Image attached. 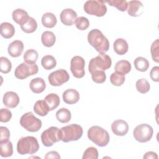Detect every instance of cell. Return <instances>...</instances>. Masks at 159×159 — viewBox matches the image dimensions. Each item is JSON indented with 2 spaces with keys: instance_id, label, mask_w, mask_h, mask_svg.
Returning a JSON list of instances; mask_svg holds the SVG:
<instances>
[{
  "instance_id": "6da1fadb",
  "label": "cell",
  "mask_w": 159,
  "mask_h": 159,
  "mask_svg": "<svg viewBox=\"0 0 159 159\" xmlns=\"http://www.w3.org/2000/svg\"><path fill=\"white\" fill-rule=\"evenodd\" d=\"M88 42L99 53H105L109 49V42L99 29H92L88 34Z\"/></svg>"
},
{
  "instance_id": "7a4b0ae2",
  "label": "cell",
  "mask_w": 159,
  "mask_h": 159,
  "mask_svg": "<svg viewBox=\"0 0 159 159\" xmlns=\"http://www.w3.org/2000/svg\"><path fill=\"white\" fill-rule=\"evenodd\" d=\"M88 139L96 145L103 147L106 146L110 140L108 132L98 125H94L88 130Z\"/></svg>"
},
{
  "instance_id": "3957f363",
  "label": "cell",
  "mask_w": 159,
  "mask_h": 159,
  "mask_svg": "<svg viewBox=\"0 0 159 159\" xmlns=\"http://www.w3.org/2000/svg\"><path fill=\"white\" fill-rule=\"evenodd\" d=\"M83 130L81 125L72 124L61 127L60 129V140L67 143L71 141H76L83 135Z\"/></svg>"
},
{
  "instance_id": "277c9868",
  "label": "cell",
  "mask_w": 159,
  "mask_h": 159,
  "mask_svg": "<svg viewBox=\"0 0 159 159\" xmlns=\"http://www.w3.org/2000/svg\"><path fill=\"white\" fill-rule=\"evenodd\" d=\"M39 149L37 139L33 136L21 137L17 143V151L20 155L34 154Z\"/></svg>"
},
{
  "instance_id": "5b68a950",
  "label": "cell",
  "mask_w": 159,
  "mask_h": 159,
  "mask_svg": "<svg viewBox=\"0 0 159 159\" xmlns=\"http://www.w3.org/2000/svg\"><path fill=\"white\" fill-rule=\"evenodd\" d=\"M111 65L112 60L111 57L106 53H100L91 59L88 65V70L90 73L95 70L105 71L109 69Z\"/></svg>"
},
{
  "instance_id": "8992f818",
  "label": "cell",
  "mask_w": 159,
  "mask_h": 159,
  "mask_svg": "<svg viewBox=\"0 0 159 159\" xmlns=\"http://www.w3.org/2000/svg\"><path fill=\"white\" fill-rule=\"evenodd\" d=\"M20 124L26 130L30 132H35L41 129L42 122V120L36 117L32 112H28L21 116Z\"/></svg>"
},
{
  "instance_id": "52a82bcc",
  "label": "cell",
  "mask_w": 159,
  "mask_h": 159,
  "mask_svg": "<svg viewBox=\"0 0 159 159\" xmlns=\"http://www.w3.org/2000/svg\"><path fill=\"white\" fill-rule=\"evenodd\" d=\"M84 11L97 17H102L107 12V7L102 0H89L85 2L83 6Z\"/></svg>"
},
{
  "instance_id": "ba28073f",
  "label": "cell",
  "mask_w": 159,
  "mask_h": 159,
  "mask_svg": "<svg viewBox=\"0 0 159 159\" xmlns=\"http://www.w3.org/2000/svg\"><path fill=\"white\" fill-rule=\"evenodd\" d=\"M153 130L151 125L147 124H142L137 125L133 130L134 139L140 143L148 142L152 137Z\"/></svg>"
},
{
  "instance_id": "9c48e42d",
  "label": "cell",
  "mask_w": 159,
  "mask_h": 159,
  "mask_svg": "<svg viewBox=\"0 0 159 159\" xmlns=\"http://www.w3.org/2000/svg\"><path fill=\"white\" fill-rule=\"evenodd\" d=\"M39 71V67L36 63L29 64L25 62L19 65L14 71L15 76L19 80H24L30 76L35 75Z\"/></svg>"
},
{
  "instance_id": "30bf717a",
  "label": "cell",
  "mask_w": 159,
  "mask_h": 159,
  "mask_svg": "<svg viewBox=\"0 0 159 159\" xmlns=\"http://www.w3.org/2000/svg\"><path fill=\"white\" fill-rule=\"evenodd\" d=\"M60 140V129L57 127L52 126L45 130L41 134V141L45 147H51Z\"/></svg>"
},
{
  "instance_id": "8fae6325",
  "label": "cell",
  "mask_w": 159,
  "mask_h": 159,
  "mask_svg": "<svg viewBox=\"0 0 159 159\" xmlns=\"http://www.w3.org/2000/svg\"><path fill=\"white\" fill-rule=\"evenodd\" d=\"M85 61L80 56L73 57L70 61V70L74 77L81 78L85 75Z\"/></svg>"
},
{
  "instance_id": "7c38bea8",
  "label": "cell",
  "mask_w": 159,
  "mask_h": 159,
  "mask_svg": "<svg viewBox=\"0 0 159 159\" xmlns=\"http://www.w3.org/2000/svg\"><path fill=\"white\" fill-rule=\"evenodd\" d=\"M48 80L52 86H60L70 80V76L65 70L60 69L51 73L48 76Z\"/></svg>"
},
{
  "instance_id": "4fadbf2b",
  "label": "cell",
  "mask_w": 159,
  "mask_h": 159,
  "mask_svg": "<svg viewBox=\"0 0 159 159\" xmlns=\"http://www.w3.org/2000/svg\"><path fill=\"white\" fill-rule=\"evenodd\" d=\"M111 130L116 135L124 136L128 132L129 125L124 120H116L111 124Z\"/></svg>"
},
{
  "instance_id": "5bb4252c",
  "label": "cell",
  "mask_w": 159,
  "mask_h": 159,
  "mask_svg": "<svg viewBox=\"0 0 159 159\" xmlns=\"http://www.w3.org/2000/svg\"><path fill=\"white\" fill-rule=\"evenodd\" d=\"M61 22L66 26H71L75 22L77 19L76 12L72 9H65L60 13Z\"/></svg>"
},
{
  "instance_id": "9a60e30c",
  "label": "cell",
  "mask_w": 159,
  "mask_h": 159,
  "mask_svg": "<svg viewBox=\"0 0 159 159\" xmlns=\"http://www.w3.org/2000/svg\"><path fill=\"white\" fill-rule=\"evenodd\" d=\"M127 12L130 16L138 17L143 12V6L140 1H130L127 2Z\"/></svg>"
},
{
  "instance_id": "2e32d148",
  "label": "cell",
  "mask_w": 159,
  "mask_h": 159,
  "mask_svg": "<svg viewBox=\"0 0 159 159\" xmlns=\"http://www.w3.org/2000/svg\"><path fill=\"white\" fill-rule=\"evenodd\" d=\"M19 97L18 94L13 91L6 92L2 98L3 104L9 108H15L19 103Z\"/></svg>"
},
{
  "instance_id": "e0dca14e",
  "label": "cell",
  "mask_w": 159,
  "mask_h": 159,
  "mask_svg": "<svg viewBox=\"0 0 159 159\" xmlns=\"http://www.w3.org/2000/svg\"><path fill=\"white\" fill-rule=\"evenodd\" d=\"M24 50V43L22 41L16 40L12 42L8 46V53L12 57H19L20 56Z\"/></svg>"
},
{
  "instance_id": "ac0fdd59",
  "label": "cell",
  "mask_w": 159,
  "mask_h": 159,
  "mask_svg": "<svg viewBox=\"0 0 159 159\" xmlns=\"http://www.w3.org/2000/svg\"><path fill=\"white\" fill-rule=\"evenodd\" d=\"M62 98L63 101L68 104H73L78 102L80 94L75 89H68L63 93Z\"/></svg>"
},
{
  "instance_id": "d6986e66",
  "label": "cell",
  "mask_w": 159,
  "mask_h": 159,
  "mask_svg": "<svg viewBox=\"0 0 159 159\" xmlns=\"http://www.w3.org/2000/svg\"><path fill=\"white\" fill-rule=\"evenodd\" d=\"M12 17L16 23L21 26L28 21L30 16L25 10L22 9H16L12 12Z\"/></svg>"
},
{
  "instance_id": "ffe728a7",
  "label": "cell",
  "mask_w": 159,
  "mask_h": 159,
  "mask_svg": "<svg viewBox=\"0 0 159 159\" xmlns=\"http://www.w3.org/2000/svg\"><path fill=\"white\" fill-rule=\"evenodd\" d=\"M29 87L34 93L39 94L42 93L45 89L46 84L43 78L37 77L32 79L30 81Z\"/></svg>"
},
{
  "instance_id": "44dd1931",
  "label": "cell",
  "mask_w": 159,
  "mask_h": 159,
  "mask_svg": "<svg viewBox=\"0 0 159 159\" xmlns=\"http://www.w3.org/2000/svg\"><path fill=\"white\" fill-rule=\"evenodd\" d=\"M113 48L117 54L119 55H124L127 52L129 49L128 43L124 39H117L113 43Z\"/></svg>"
},
{
  "instance_id": "7402d4cb",
  "label": "cell",
  "mask_w": 159,
  "mask_h": 159,
  "mask_svg": "<svg viewBox=\"0 0 159 159\" xmlns=\"http://www.w3.org/2000/svg\"><path fill=\"white\" fill-rule=\"evenodd\" d=\"M0 32L1 36L4 39H10L15 34V28L12 24L4 22L1 24Z\"/></svg>"
},
{
  "instance_id": "603a6c76",
  "label": "cell",
  "mask_w": 159,
  "mask_h": 159,
  "mask_svg": "<svg viewBox=\"0 0 159 159\" xmlns=\"http://www.w3.org/2000/svg\"><path fill=\"white\" fill-rule=\"evenodd\" d=\"M34 111L37 115L43 117L48 114L50 109L45 100H39L34 106Z\"/></svg>"
},
{
  "instance_id": "cb8c5ba5",
  "label": "cell",
  "mask_w": 159,
  "mask_h": 159,
  "mask_svg": "<svg viewBox=\"0 0 159 159\" xmlns=\"http://www.w3.org/2000/svg\"><path fill=\"white\" fill-rule=\"evenodd\" d=\"M115 72L121 74L122 75H125L129 73L132 68L130 63L125 60H122L118 61L115 65Z\"/></svg>"
},
{
  "instance_id": "d4e9b609",
  "label": "cell",
  "mask_w": 159,
  "mask_h": 159,
  "mask_svg": "<svg viewBox=\"0 0 159 159\" xmlns=\"http://www.w3.org/2000/svg\"><path fill=\"white\" fill-rule=\"evenodd\" d=\"M57 22L56 16L52 12H46L42 17V24L47 28H53Z\"/></svg>"
},
{
  "instance_id": "484cf974",
  "label": "cell",
  "mask_w": 159,
  "mask_h": 159,
  "mask_svg": "<svg viewBox=\"0 0 159 159\" xmlns=\"http://www.w3.org/2000/svg\"><path fill=\"white\" fill-rule=\"evenodd\" d=\"M41 41L45 47H51L55 43L56 37L53 32L51 31H45L42 34Z\"/></svg>"
},
{
  "instance_id": "4316f807",
  "label": "cell",
  "mask_w": 159,
  "mask_h": 159,
  "mask_svg": "<svg viewBox=\"0 0 159 159\" xmlns=\"http://www.w3.org/2000/svg\"><path fill=\"white\" fill-rule=\"evenodd\" d=\"M44 100L47 103L50 111H53L56 109L59 106L60 102L59 96L55 93L48 94L45 97Z\"/></svg>"
},
{
  "instance_id": "83f0119b",
  "label": "cell",
  "mask_w": 159,
  "mask_h": 159,
  "mask_svg": "<svg viewBox=\"0 0 159 159\" xmlns=\"http://www.w3.org/2000/svg\"><path fill=\"white\" fill-rule=\"evenodd\" d=\"M56 118L61 123H67L71 120V112L69 109L62 107L57 111Z\"/></svg>"
},
{
  "instance_id": "f1b7e54d",
  "label": "cell",
  "mask_w": 159,
  "mask_h": 159,
  "mask_svg": "<svg viewBox=\"0 0 159 159\" xmlns=\"http://www.w3.org/2000/svg\"><path fill=\"white\" fill-rule=\"evenodd\" d=\"M134 63L135 69L141 72L146 71L150 66L148 60L142 57H137L135 59Z\"/></svg>"
},
{
  "instance_id": "f546056e",
  "label": "cell",
  "mask_w": 159,
  "mask_h": 159,
  "mask_svg": "<svg viewBox=\"0 0 159 159\" xmlns=\"http://www.w3.org/2000/svg\"><path fill=\"white\" fill-rule=\"evenodd\" d=\"M13 154V147L11 141L0 143V155L2 157H9Z\"/></svg>"
},
{
  "instance_id": "4dcf8cb0",
  "label": "cell",
  "mask_w": 159,
  "mask_h": 159,
  "mask_svg": "<svg viewBox=\"0 0 159 159\" xmlns=\"http://www.w3.org/2000/svg\"><path fill=\"white\" fill-rule=\"evenodd\" d=\"M41 65L45 70H50L56 66L57 61L52 55H47L42 57L41 60Z\"/></svg>"
},
{
  "instance_id": "1f68e13d",
  "label": "cell",
  "mask_w": 159,
  "mask_h": 159,
  "mask_svg": "<svg viewBox=\"0 0 159 159\" xmlns=\"http://www.w3.org/2000/svg\"><path fill=\"white\" fill-rule=\"evenodd\" d=\"M20 28L23 32L27 34H30L34 32L37 28V23L35 19L30 17L28 21L24 25L20 26Z\"/></svg>"
},
{
  "instance_id": "d6a6232c",
  "label": "cell",
  "mask_w": 159,
  "mask_h": 159,
  "mask_svg": "<svg viewBox=\"0 0 159 159\" xmlns=\"http://www.w3.org/2000/svg\"><path fill=\"white\" fill-rule=\"evenodd\" d=\"M39 57L38 52L34 49H29L24 54V62L29 64L35 63Z\"/></svg>"
},
{
  "instance_id": "836d02e7",
  "label": "cell",
  "mask_w": 159,
  "mask_h": 159,
  "mask_svg": "<svg viewBox=\"0 0 159 159\" xmlns=\"http://www.w3.org/2000/svg\"><path fill=\"white\" fill-rule=\"evenodd\" d=\"M136 89L138 92L142 94L148 93L150 89V85L148 81L145 78L138 80L135 83Z\"/></svg>"
},
{
  "instance_id": "e575fe53",
  "label": "cell",
  "mask_w": 159,
  "mask_h": 159,
  "mask_svg": "<svg viewBox=\"0 0 159 159\" xmlns=\"http://www.w3.org/2000/svg\"><path fill=\"white\" fill-rule=\"evenodd\" d=\"M111 6L116 7L119 11L124 12L127 9V2L125 0H107L104 1Z\"/></svg>"
},
{
  "instance_id": "d590c367",
  "label": "cell",
  "mask_w": 159,
  "mask_h": 159,
  "mask_svg": "<svg viewBox=\"0 0 159 159\" xmlns=\"http://www.w3.org/2000/svg\"><path fill=\"white\" fill-rule=\"evenodd\" d=\"M91 78L94 83L101 84L103 83L106 80V75L104 71L95 70L91 73Z\"/></svg>"
},
{
  "instance_id": "8d00e7d4",
  "label": "cell",
  "mask_w": 159,
  "mask_h": 159,
  "mask_svg": "<svg viewBox=\"0 0 159 159\" xmlns=\"http://www.w3.org/2000/svg\"><path fill=\"white\" fill-rule=\"evenodd\" d=\"M125 75H122L116 72L112 73L110 76V81L112 84L116 86H120L124 83Z\"/></svg>"
},
{
  "instance_id": "74e56055",
  "label": "cell",
  "mask_w": 159,
  "mask_h": 159,
  "mask_svg": "<svg viewBox=\"0 0 159 159\" xmlns=\"http://www.w3.org/2000/svg\"><path fill=\"white\" fill-rule=\"evenodd\" d=\"M12 68L11 61L6 57H0V71L2 73L6 74L10 72Z\"/></svg>"
},
{
  "instance_id": "f35d334b",
  "label": "cell",
  "mask_w": 159,
  "mask_h": 159,
  "mask_svg": "<svg viewBox=\"0 0 159 159\" xmlns=\"http://www.w3.org/2000/svg\"><path fill=\"white\" fill-rule=\"evenodd\" d=\"M159 40L156 39L151 45L150 52L152 60L156 63L159 62Z\"/></svg>"
},
{
  "instance_id": "ab89813d",
  "label": "cell",
  "mask_w": 159,
  "mask_h": 159,
  "mask_svg": "<svg viewBox=\"0 0 159 159\" xmlns=\"http://www.w3.org/2000/svg\"><path fill=\"white\" fill-rule=\"evenodd\" d=\"M75 24L76 28L80 30H84L87 29L89 26V20L83 16L78 17L76 19Z\"/></svg>"
},
{
  "instance_id": "60d3db41",
  "label": "cell",
  "mask_w": 159,
  "mask_h": 159,
  "mask_svg": "<svg viewBox=\"0 0 159 159\" xmlns=\"http://www.w3.org/2000/svg\"><path fill=\"white\" fill-rule=\"evenodd\" d=\"M83 159H98V151L96 148L93 147H88L84 151L82 157Z\"/></svg>"
},
{
  "instance_id": "b9f144b4",
  "label": "cell",
  "mask_w": 159,
  "mask_h": 159,
  "mask_svg": "<svg viewBox=\"0 0 159 159\" xmlns=\"http://www.w3.org/2000/svg\"><path fill=\"white\" fill-rule=\"evenodd\" d=\"M12 117V112L6 108H2L0 111V121L1 122H7Z\"/></svg>"
},
{
  "instance_id": "7bdbcfd3",
  "label": "cell",
  "mask_w": 159,
  "mask_h": 159,
  "mask_svg": "<svg viewBox=\"0 0 159 159\" xmlns=\"http://www.w3.org/2000/svg\"><path fill=\"white\" fill-rule=\"evenodd\" d=\"M1 137H0V143L5 142L9 140L10 137V132L6 127L1 126L0 127Z\"/></svg>"
},
{
  "instance_id": "ee69618b",
  "label": "cell",
  "mask_w": 159,
  "mask_h": 159,
  "mask_svg": "<svg viewBox=\"0 0 159 159\" xmlns=\"http://www.w3.org/2000/svg\"><path fill=\"white\" fill-rule=\"evenodd\" d=\"M150 76L153 81H159V66H155L152 68L150 72Z\"/></svg>"
},
{
  "instance_id": "f6af8a7d",
  "label": "cell",
  "mask_w": 159,
  "mask_h": 159,
  "mask_svg": "<svg viewBox=\"0 0 159 159\" xmlns=\"http://www.w3.org/2000/svg\"><path fill=\"white\" fill-rule=\"evenodd\" d=\"M45 158H53V159H60V155L56 151H50L46 153L45 155Z\"/></svg>"
},
{
  "instance_id": "bcb514c9",
  "label": "cell",
  "mask_w": 159,
  "mask_h": 159,
  "mask_svg": "<svg viewBox=\"0 0 159 159\" xmlns=\"http://www.w3.org/2000/svg\"><path fill=\"white\" fill-rule=\"evenodd\" d=\"M143 158L145 159H158V157L157 154L156 152H152V151H150V152H147L145 153V155L143 157Z\"/></svg>"
}]
</instances>
